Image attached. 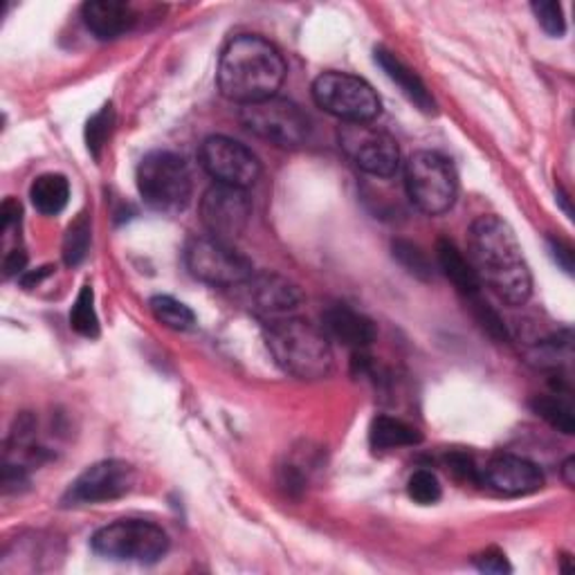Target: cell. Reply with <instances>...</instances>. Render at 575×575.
Listing matches in <instances>:
<instances>
[{"label": "cell", "instance_id": "cell-23", "mask_svg": "<svg viewBox=\"0 0 575 575\" xmlns=\"http://www.w3.org/2000/svg\"><path fill=\"white\" fill-rule=\"evenodd\" d=\"M530 409L538 414L540 418H544L551 428H555L558 432L571 436L575 432V418H573V409L571 405L560 398L558 394L551 396H535L530 400Z\"/></svg>", "mask_w": 575, "mask_h": 575}, {"label": "cell", "instance_id": "cell-16", "mask_svg": "<svg viewBox=\"0 0 575 575\" xmlns=\"http://www.w3.org/2000/svg\"><path fill=\"white\" fill-rule=\"evenodd\" d=\"M322 328L328 339L333 337L354 351L371 347L378 335L375 324L367 315L349 309V306H333V309H328L322 318Z\"/></svg>", "mask_w": 575, "mask_h": 575}, {"label": "cell", "instance_id": "cell-31", "mask_svg": "<svg viewBox=\"0 0 575 575\" xmlns=\"http://www.w3.org/2000/svg\"><path fill=\"white\" fill-rule=\"evenodd\" d=\"M475 564L479 571L483 573H496V575H502V573H511L513 566L508 562V558L502 553V551H496V549H488L483 551L481 555L475 558Z\"/></svg>", "mask_w": 575, "mask_h": 575}, {"label": "cell", "instance_id": "cell-5", "mask_svg": "<svg viewBox=\"0 0 575 575\" xmlns=\"http://www.w3.org/2000/svg\"><path fill=\"white\" fill-rule=\"evenodd\" d=\"M137 189L151 209L178 214L191 199V171L176 153L153 151L137 167Z\"/></svg>", "mask_w": 575, "mask_h": 575}, {"label": "cell", "instance_id": "cell-26", "mask_svg": "<svg viewBox=\"0 0 575 575\" xmlns=\"http://www.w3.org/2000/svg\"><path fill=\"white\" fill-rule=\"evenodd\" d=\"M392 252H394V259L405 267L411 277L423 279V281L432 279V263H430L428 254L420 250L416 243L405 241V239H396L392 243Z\"/></svg>", "mask_w": 575, "mask_h": 575}, {"label": "cell", "instance_id": "cell-18", "mask_svg": "<svg viewBox=\"0 0 575 575\" xmlns=\"http://www.w3.org/2000/svg\"><path fill=\"white\" fill-rule=\"evenodd\" d=\"M375 63L385 70V74L390 76V80L400 88V93L423 112H434L436 110V104L428 91V86L423 84V80L420 76L407 68L394 52L385 50V48H378L375 50Z\"/></svg>", "mask_w": 575, "mask_h": 575}, {"label": "cell", "instance_id": "cell-29", "mask_svg": "<svg viewBox=\"0 0 575 575\" xmlns=\"http://www.w3.org/2000/svg\"><path fill=\"white\" fill-rule=\"evenodd\" d=\"M530 10L547 34L560 38L566 32V21L560 3H532Z\"/></svg>", "mask_w": 575, "mask_h": 575}, {"label": "cell", "instance_id": "cell-30", "mask_svg": "<svg viewBox=\"0 0 575 575\" xmlns=\"http://www.w3.org/2000/svg\"><path fill=\"white\" fill-rule=\"evenodd\" d=\"M447 468L452 470V475L462 481H470V483H481V470L477 468L475 458L466 452H452L447 456Z\"/></svg>", "mask_w": 575, "mask_h": 575}, {"label": "cell", "instance_id": "cell-17", "mask_svg": "<svg viewBox=\"0 0 575 575\" xmlns=\"http://www.w3.org/2000/svg\"><path fill=\"white\" fill-rule=\"evenodd\" d=\"M82 19L99 41L120 38L137 21L133 10L127 3H118V0H91L82 8Z\"/></svg>", "mask_w": 575, "mask_h": 575}, {"label": "cell", "instance_id": "cell-28", "mask_svg": "<svg viewBox=\"0 0 575 575\" xmlns=\"http://www.w3.org/2000/svg\"><path fill=\"white\" fill-rule=\"evenodd\" d=\"M112 124H115V110H112L110 104H106L97 115H93V118L88 120V124H86V144H88V151L93 153L95 158L101 156V148L106 146V142L110 137Z\"/></svg>", "mask_w": 575, "mask_h": 575}, {"label": "cell", "instance_id": "cell-8", "mask_svg": "<svg viewBox=\"0 0 575 575\" xmlns=\"http://www.w3.org/2000/svg\"><path fill=\"white\" fill-rule=\"evenodd\" d=\"M241 122L256 137L284 148L301 146L311 133L306 112L295 101L277 95L241 106Z\"/></svg>", "mask_w": 575, "mask_h": 575}, {"label": "cell", "instance_id": "cell-9", "mask_svg": "<svg viewBox=\"0 0 575 575\" xmlns=\"http://www.w3.org/2000/svg\"><path fill=\"white\" fill-rule=\"evenodd\" d=\"M187 267L199 281L216 288H239L254 275L252 261L243 256L235 243L212 237H199L187 248Z\"/></svg>", "mask_w": 575, "mask_h": 575}, {"label": "cell", "instance_id": "cell-27", "mask_svg": "<svg viewBox=\"0 0 575 575\" xmlns=\"http://www.w3.org/2000/svg\"><path fill=\"white\" fill-rule=\"evenodd\" d=\"M407 492L411 500L420 506H432L441 500L443 488L434 472L430 470H416L407 481Z\"/></svg>", "mask_w": 575, "mask_h": 575}, {"label": "cell", "instance_id": "cell-15", "mask_svg": "<svg viewBox=\"0 0 575 575\" xmlns=\"http://www.w3.org/2000/svg\"><path fill=\"white\" fill-rule=\"evenodd\" d=\"M481 483L502 494L522 496L542 490L544 475L528 458L515 454H496L486 464V468H481Z\"/></svg>", "mask_w": 575, "mask_h": 575}, {"label": "cell", "instance_id": "cell-2", "mask_svg": "<svg viewBox=\"0 0 575 575\" xmlns=\"http://www.w3.org/2000/svg\"><path fill=\"white\" fill-rule=\"evenodd\" d=\"M218 88L241 106L271 99L286 80L281 52L263 36L241 34L227 44L218 63Z\"/></svg>", "mask_w": 575, "mask_h": 575}, {"label": "cell", "instance_id": "cell-37", "mask_svg": "<svg viewBox=\"0 0 575 575\" xmlns=\"http://www.w3.org/2000/svg\"><path fill=\"white\" fill-rule=\"evenodd\" d=\"M562 477L566 481V486H573L575 483V458H566L564 466H562Z\"/></svg>", "mask_w": 575, "mask_h": 575}, {"label": "cell", "instance_id": "cell-20", "mask_svg": "<svg viewBox=\"0 0 575 575\" xmlns=\"http://www.w3.org/2000/svg\"><path fill=\"white\" fill-rule=\"evenodd\" d=\"M420 441H423V436H420L416 428L407 426L405 420L394 418V416H375L371 430H369V443L378 452L418 445Z\"/></svg>", "mask_w": 575, "mask_h": 575}, {"label": "cell", "instance_id": "cell-14", "mask_svg": "<svg viewBox=\"0 0 575 575\" xmlns=\"http://www.w3.org/2000/svg\"><path fill=\"white\" fill-rule=\"evenodd\" d=\"M235 290L245 309L267 324L290 318L301 303L299 288L286 277L273 273H254Z\"/></svg>", "mask_w": 575, "mask_h": 575}, {"label": "cell", "instance_id": "cell-32", "mask_svg": "<svg viewBox=\"0 0 575 575\" xmlns=\"http://www.w3.org/2000/svg\"><path fill=\"white\" fill-rule=\"evenodd\" d=\"M27 486H29L27 468L21 466V464L5 462V466H3V492H5V494L23 492Z\"/></svg>", "mask_w": 575, "mask_h": 575}, {"label": "cell", "instance_id": "cell-6", "mask_svg": "<svg viewBox=\"0 0 575 575\" xmlns=\"http://www.w3.org/2000/svg\"><path fill=\"white\" fill-rule=\"evenodd\" d=\"M405 187L411 203L430 216L452 209L458 178L452 163L436 151H416L405 167Z\"/></svg>", "mask_w": 575, "mask_h": 575}, {"label": "cell", "instance_id": "cell-12", "mask_svg": "<svg viewBox=\"0 0 575 575\" xmlns=\"http://www.w3.org/2000/svg\"><path fill=\"white\" fill-rule=\"evenodd\" d=\"M252 216V203L248 191L229 184H214L205 191L201 201V220L207 229V237L235 243L239 239Z\"/></svg>", "mask_w": 575, "mask_h": 575}, {"label": "cell", "instance_id": "cell-21", "mask_svg": "<svg viewBox=\"0 0 575 575\" xmlns=\"http://www.w3.org/2000/svg\"><path fill=\"white\" fill-rule=\"evenodd\" d=\"M29 199L36 212H41L44 216H57L68 205L70 182L61 173L38 176L29 187Z\"/></svg>", "mask_w": 575, "mask_h": 575}, {"label": "cell", "instance_id": "cell-36", "mask_svg": "<svg viewBox=\"0 0 575 575\" xmlns=\"http://www.w3.org/2000/svg\"><path fill=\"white\" fill-rule=\"evenodd\" d=\"M52 275V265H46V267H38V271H27L25 275H21V284L25 288H34L41 284L44 279H48Z\"/></svg>", "mask_w": 575, "mask_h": 575}, {"label": "cell", "instance_id": "cell-34", "mask_svg": "<svg viewBox=\"0 0 575 575\" xmlns=\"http://www.w3.org/2000/svg\"><path fill=\"white\" fill-rule=\"evenodd\" d=\"M21 214H23L21 203L14 201V199H8V201L3 203V207H0V227H3V232H5V235L10 232L12 227L21 225Z\"/></svg>", "mask_w": 575, "mask_h": 575}, {"label": "cell", "instance_id": "cell-4", "mask_svg": "<svg viewBox=\"0 0 575 575\" xmlns=\"http://www.w3.org/2000/svg\"><path fill=\"white\" fill-rule=\"evenodd\" d=\"M93 551L112 562L156 564L169 551V535L153 522L118 519L93 535Z\"/></svg>", "mask_w": 575, "mask_h": 575}, {"label": "cell", "instance_id": "cell-33", "mask_svg": "<svg viewBox=\"0 0 575 575\" xmlns=\"http://www.w3.org/2000/svg\"><path fill=\"white\" fill-rule=\"evenodd\" d=\"M27 254L23 248H14L5 254V261H3V271H5V277H19V275H25L27 271Z\"/></svg>", "mask_w": 575, "mask_h": 575}, {"label": "cell", "instance_id": "cell-24", "mask_svg": "<svg viewBox=\"0 0 575 575\" xmlns=\"http://www.w3.org/2000/svg\"><path fill=\"white\" fill-rule=\"evenodd\" d=\"M70 326L74 333L84 337H99V318L95 311V292L91 286H84L74 299V306L70 311Z\"/></svg>", "mask_w": 575, "mask_h": 575}, {"label": "cell", "instance_id": "cell-3", "mask_svg": "<svg viewBox=\"0 0 575 575\" xmlns=\"http://www.w3.org/2000/svg\"><path fill=\"white\" fill-rule=\"evenodd\" d=\"M265 342L275 362L299 380H322L333 371L331 339L311 322L292 315L271 322Z\"/></svg>", "mask_w": 575, "mask_h": 575}, {"label": "cell", "instance_id": "cell-7", "mask_svg": "<svg viewBox=\"0 0 575 575\" xmlns=\"http://www.w3.org/2000/svg\"><path fill=\"white\" fill-rule=\"evenodd\" d=\"M313 97L320 108L344 124L373 122L380 115V97L371 84L349 72L328 70L313 84Z\"/></svg>", "mask_w": 575, "mask_h": 575}, {"label": "cell", "instance_id": "cell-22", "mask_svg": "<svg viewBox=\"0 0 575 575\" xmlns=\"http://www.w3.org/2000/svg\"><path fill=\"white\" fill-rule=\"evenodd\" d=\"M151 313L160 324H165L171 331H191L196 326V315L194 311L184 306L182 301L169 297V295H158L151 299Z\"/></svg>", "mask_w": 575, "mask_h": 575}, {"label": "cell", "instance_id": "cell-35", "mask_svg": "<svg viewBox=\"0 0 575 575\" xmlns=\"http://www.w3.org/2000/svg\"><path fill=\"white\" fill-rule=\"evenodd\" d=\"M549 248H551V254H553L555 263L562 267L566 275H571L573 273V250H571V245H566L560 239H551Z\"/></svg>", "mask_w": 575, "mask_h": 575}, {"label": "cell", "instance_id": "cell-11", "mask_svg": "<svg viewBox=\"0 0 575 575\" xmlns=\"http://www.w3.org/2000/svg\"><path fill=\"white\" fill-rule=\"evenodd\" d=\"M137 481V472L131 464L120 462V458H110V462H99L84 470L76 477L65 496V506H86V504H104L115 502L127 496Z\"/></svg>", "mask_w": 575, "mask_h": 575}, {"label": "cell", "instance_id": "cell-10", "mask_svg": "<svg viewBox=\"0 0 575 575\" xmlns=\"http://www.w3.org/2000/svg\"><path fill=\"white\" fill-rule=\"evenodd\" d=\"M339 148L347 158L369 176L392 178L400 165V148L396 140L373 127L364 124H342L337 131Z\"/></svg>", "mask_w": 575, "mask_h": 575}, {"label": "cell", "instance_id": "cell-13", "mask_svg": "<svg viewBox=\"0 0 575 575\" xmlns=\"http://www.w3.org/2000/svg\"><path fill=\"white\" fill-rule=\"evenodd\" d=\"M201 165L216 180V184H229L248 189L261 173V165L254 153L225 135L207 137L201 146Z\"/></svg>", "mask_w": 575, "mask_h": 575}, {"label": "cell", "instance_id": "cell-1", "mask_svg": "<svg viewBox=\"0 0 575 575\" xmlns=\"http://www.w3.org/2000/svg\"><path fill=\"white\" fill-rule=\"evenodd\" d=\"M475 273L496 297L511 306L528 301L532 279L513 227L500 216H479L468 235Z\"/></svg>", "mask_w": 575, "mask_h": 575}, {"label": "cell", "instance_id": "cell-25", "mask_svg": "<svg viewBox=\"0 0 575 575\" xmlns=\"http://www.w3.org/2000/svg\"><path fill=\"white\" fill-rule=\"evenodd\" d=\"M91 250V220L86 214L76 216L63 237V261L70 267L80 265Z\"/></svg>", "mask_w": 575, "mask_h": 575}, {"label": "cell", "instance_id": "cell-19", "mask_svg": "<svg viewBox=\"0 0 575 575\" xmlns=\"http://www.w3.org/2000/svg\"><path fill=\"white\" fill-rule=\"evenodd\" d=\"M436 261L443 275L454 284L458 292H464L466 297H477L481 290V281L475 273V267L470 259L464 256V252L458 250L452 241L441 239L436 243Z\"/></svg>", "mask_w": 575, "mask_h": 575}]
</instances>
